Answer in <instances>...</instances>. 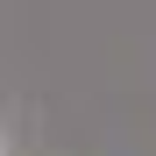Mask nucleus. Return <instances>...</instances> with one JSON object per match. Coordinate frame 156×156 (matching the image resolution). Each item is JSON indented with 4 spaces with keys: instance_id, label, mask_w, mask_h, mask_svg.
<instances>
[{
    "instance_id": "1",
    "label": "nucleus",
    "mask_w": 156,
    "mask_h": 156,
    "mask_svg": "<svg viewBox=\"0 0 156 156\" xmlns=\"http://www.w3.org/2000/svg\"><path fill=\"white\" fill-rule=\"evenodd\" d=\"M0 156H7V135H0Z\"/></svg>"
}]
</instances>
